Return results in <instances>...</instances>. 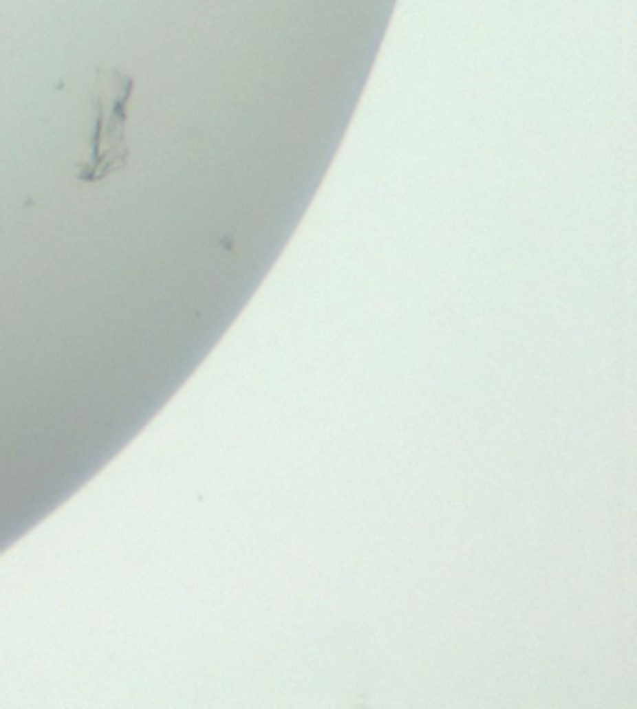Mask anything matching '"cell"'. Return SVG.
Returning a JSON list of instances; mask_svg holds the SVG:
<instances>
[{
    "mask_svg": "<svg viewBox=\"0 0 637 709\" xmlns=\"http://www.w3.org/2000/svg\"><path fill=\"white\" fill-rule=\"evenodd\" d=\"M135 90L132 75L122 70H105L100 67L92 80V110L95 127L90 137L87 160L78 164L80 182L98 184L110 175L127 167L130 144H127V118H130V100Z\"/></svg>",
    "mask_w": 637,
    "mask_h": 709,
    "instance_id": "6da1fadb",
    "label": "cell"
}]
</instances>
